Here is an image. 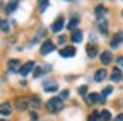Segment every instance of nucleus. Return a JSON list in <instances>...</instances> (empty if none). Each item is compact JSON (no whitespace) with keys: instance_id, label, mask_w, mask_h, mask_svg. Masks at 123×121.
I'll return each mask as SVG.
<instances>
[{"instance_id":"f257e3e1","label":"nucleus","mask_w":123,"mask_h":121,"mask_svg":"<svg viewBox=\"0 0 123 121\" xmlns=\"http://www.w3.org/2000/svg\"><path fill=\"white\" fill-rule=\"evenodd\" d=\"M46 106H48L50 113H58V111H62V108H63V101H62L60 97H53V99L48 101Z\"/></svg>"},{"instance_id":"1a4fd4ad","label":"nucleus","mask_w":123,"mask_h":121,"mask_svg":"<svg viewBox=\"0 0 123 121\" xmlns=\"http://www.w3.org/2000/svg\"><path fill=\"white\" fill-rule=\"evenodd\" d=\"M98 26H99V31H101L103 34L108 33V22H106L104 17H98Z\"/></svg>"},{"instance_id":"f704fd0d","label":"nucleus","mask_w":123,"mask_h":121,"mask_svg":"<svg viewBox=\"0 0 123 121\" xmlns=\"http://www.w3.org/2000/svg\"><path fill=\"white\" fill-rule=\"evenodd\" d=\"M68 2H70V0H68Z\"/></svg>"},{"instance_id":"473e14b6","label":"nucleus","mask_w":123,"mask_h":121,"mask_svg":"<svg viewBox=\"0 0 123 121\" xmlns=\"http://www.w3.org/2000/svg\"><path fill=\"white\" fill-rule=\"evenodd\" d=\"M0 121H4V119H0Z\"/></svg>"},{"instance_id":"ddd939ff","label":"nucleus","mask_w":123,"mask_h":121,"mask_svg":"<svg viewBox=\"0 0 123 121\" xmlns=\"http://www.w3.org/2000/svg\"><path fill=\"white\" fill-rule=\"evenodd\" d=\"M106 75H108V72H106L104 68H101V70H98V72L94 73V80H96V82H101V80L106 79Z\"/></svg>"},{"instance_id":"72a5a7b5","label":"nucleus","mask_w":123,"mask_h":121,"mask_svg":"<svg viewBox=\"0 0 123 121\" xmlns=\"http://www.w3.org/2000/svg\"><path fill=\"white\" fill-rule=\"evenodd\" d=\"M121 16H123V12H121Z\"/></svg>"},{"instance_id":"2eb2a0df","label":"nucleus","mask_w":123,"mask_h":121,"mask_svg":"<svg viewBox=\"0 0 123 121\" xmlns=\"http://www.w3.org/2000/svg\"><path fill=\"white\" fill-rule=\"evenodd\" d=\"M27 106H31V108H39V106H41V101H39L36 96H33V97L27 99Z\"/></svg>"},{"instance_id":"20e7f679","label":"nucleus","mask_w":123,"mask_h":121,"mask_svg":"<svg viewBox=\"0 0 123 121\" xmlns=\"http://www.w3.org/2000/svg\"><path fill=\"white\" fill-rule=\"evenodd\" d=\"M74 55H75V48L74 46H65V48L60 50V56L62 58H72Z\"/></svg>"},{"instance_id":"39448f33","label":"nucleus","mask_w":123,"mask_h":121,"mask_svg":"<svg viewBox=\"0 0 123 121\" xmlns=\"http://www.w3.org/2000/svg\"><path fill=\"white\" fill-rule=\"evenodd\" d=\"M33 68H34V62H27V63H24L22 67H21V70H19V73L21 75H29L31 72H33Z\"/></svg>"},{"instance_id":"4be33fe9","label":"nucleus","mask_w":123,"mask_h":121,"mask_svg":"<svg viewBox=\"0 0 123 121\" xmlns=\"http://www.w3.org/2000/svg\"><path fill=\"white\" fill-rule=\"evenodd\" d=\"M104 14H106V7L98 5V7H96V16H98V17H104Z\"/></svg>"},{"instance_id":"b1692460","label":"nucleus","mask_w":123,"mask_h":121,"mask_svg":"<svg viewBox=\"0 0 123 121\" xmlns=\"http://www.w3.org/2000/svg\"><path fill=\"white\" fill-rule=\"evenodd\" d=\"M111 92H113V87H106V89L103 90V94H101V97H103V99H106V96H110Z\"/></svg>"},{"instance_id":"9b49d317","label":"nucleus","mask_w":123,"mask_h":121,"mask_svg":"<svg viewBox=\"0 0 123 121\" xmlns=\"http://www.w3.org/2000/svg\"><path fill=\"white\" fill-rule=\"evenodd\" d=\"M98 46L96 44H87V55H89V58H96L98 56Z\"/></svg>"},{"instance_id":"2f4dec72","label":"nucleus","mask_w":123,"mask_h":121,"mask_svg":"<svg viewBox=\"0 0 123 121\" xmlns=\"http://www.w3.org/2000/svg\"><path fill=\"white\" fill-rule=\"evenodd\" d=\"M118 65H121V67H123V56H121V58H118Z\"/></svg>"},{"instance_id":"aec40b11","label":"nucleus","mask_w":123,"mask_h":121,"mask_svg":"<svg viewBox=\"0 0 123 121\" xmlns=\"http://www.w3.org/2000/svg\"><path fill=\"white\" fill-rule=\"evenodd\" d=\"M121 77V70L120 68H113V73H111V80L115 82V80H118Z\"/></svg>"},{"instance_id":"6ab92c4d","label":"nucleus","mask_w":123,"mask_h":121,"mask_svg":"<svg viewBox=\"0 0 123 121\" xmlns=\"http://www.w3.org/2000/svg\"><path fill=\"white\" fill-rule=\"evenodd\" d=\"M77 24H79V17H77V16H74V17L70 19V22H68V29H70V31H74Z\"/></svg>"},{"instance_id":"5701e85b","label":"nucleus","mask_w":123,"mask_h":121,"mask_svg":"<svg viewBox=\"0 0 123 121\" xmlns=\"http://www.w3.org/2000/svg\"><path fill=\"white\" fill-rule=\"evenodd\" d=\"M15 9H17V2H10V4L7 5V9H5V10H7V14H10V12H14Z\"/></svg>"},{"instance_id":"393cba45","label":"nucleus","mask_w":123,"mask_h":121,"mask_svg":"<svg viewBox=\"0 0 123 121\" xmlns=\"http://www.w3.org/2000/svg\"><path fill=\"white\" fill-rule=\"evenodd\" d=\"M98 119H99V113H98V111H94V113L89 116V119H87V121H98Z\"/></svg>"},{"instance_id":"bb28decb","label":"nucleus","mask_w":123,"mask_h":121,"mask_svg":"<svg viewBox=\"0 0 123 121\" xmlns=\"http://www.w3.org/2000/svg\"><path fill=\"white\" fill-rule=\"evenodd\" d=\"M79 94H80V96H86V94H87V87H86V85H84V87H79Z\"/></svg>"},{"instance_id":"dca6fc26","label":"nucleus","mask_w":123,"mask_h":121,"mask_svg":"<svg viewBox=\"0 0 123 121\" xmlns=\"http://www.w3.org/2000/svg\"><path fill=\"white\" fill-rule=\"evenodd\" d=\"M101 102V96H98V94H89L87 96V102L89 104H96V102Z\"/></svg>"},{"instance_id":"412c9836","label":"nucleus","mask_w":123,"mask_h":121,"mask_svg":"<svg viewBox=\"0 0 123 121\" xmlns=\"http://www.w3.org/2000/svg\"><path fill=\"white\" fill-rule=\"evenodd\" d=\"M99 119H101V121H110V119H111V113H110V111H103V113L99 114Z\"/></svg>"},{"instance_id":"c756f323","label":"nucleus","mask_w":123,"mask_h":121,"mask_svg":"<svg viewBox=\"0 0 123 121\" xmlns=\"http://www.w3.org/2000/svg\"><path fill=\"white\" fill-rule=\"evenodd\" d=\"M46 7H48V2H43V4H41V12L46 10Z\"/></svg>"},{"instance_id":"7c9ffc66","label":"nucleus","mask_w":123,"mask_h":121,"mask_svg":"<svg viewBox=\"0 0 123 121\" xmlns=\"http://www.w3.org/2000/svg\"><path fill=\"white\" fill-rule=\"evenodd\" d=\"M116 121H123V114H118L116 116Z\"/></svg>"},{"instance_id":"f3484780","label":"nucleus","mask_w":123,"mask_h":121,"mask_svg":"<svg viewBox=\"0 0 123 121\" xmlns=\"http://www.w3.org/2000/svg\"><path fill=\"white\" fill-rule=\"evenodd\" d=\"M0 29H2L5 34H9V33H10V22H7V21H0Z\"/></svg>"},{"instance_id":"f8f14e48","label":"nucleus","mask_w":123,"mask_h":121,"mask_svg":"<svg viewBox=\"0 0 123 121\" xmlns=\"http://www.w3.org/2000/svg\"><path fill=\"white\" fill-rule=\"evenodd\" d=\"M111 60H113V55H111V51H103V53H101V62H103L104 65L111 63Z\"/></svg>"},{"instance_id":"9d476101","label":"nucleus","mask_w":123,"mask_h":121,"mask_svg":"<svg viewBox=\"0 0 123 121\" xmlns=\"http://www.w3.org/2000/svg\"><path fill=\"white\" fill-rule=\"evenodd\" d=\"M121 41H123V33L120 31V33H116V36L111 39V48H118Z\"/></svg>"},{"instance_id":"f03ea898","label":"nucleus","mask_w":123,"mask_h":121,"mask_svg":"<svg viewBox=\"0 0 123 121\" xmlns=\"http://www.w3.org/2000/svg\"><path fill=\"white\" fill-rule=\"evenodd\" d=\"M46 33H48V31H46L44 27L38 29V33H36V34L33 36V39H31V43H29V44H31V46H33V44H38V43H41V41H43V38L46 36Z\"/></svg>"},{"instance_id":"4468645a","label":"nucleus","mask_w":123,"mask_h":121,"mask_svg":"<svg viewBox=\"0 0 123 121\" xmlns=\"http://www.w3.org/2000/svg\"><path fill=\"white\" fill-rule=\"evenodd\" d=\"M72 41L74 43H80L82 41V31L80 29H74L72 31Z\"/></svg>"},{"instance_id":"6e6552de","label":"nucleus","mask_w":123,"mask_h":121,"mask_svg":"<svg viewBox=\"0 0 123 121\" xmlns=\"http://www.w3.org/2000/svg\"><path fill=\"white\" fill-rule=\"evenodd\" d=\"M10 113H12V104H10V102H4V104H0V114L9 116Z\"/></svg>"},{"instance_id":"0eeeda50","label":"nucleus","mask_w":123,"mask_h":121,"mask_svg":"<svg viewBox=\"0 0 123 121\" xmlns=\"http://www.w3.org/2000/svg\"><path fill=\"white\" fill-rule=\"evenodd\" d=\"M63 24H65V21H63V17H58L55 22H53V26H51V29H53V33H60L62 29H63Z\"/></svg>"},{"instance_id":"a878e982","label":"nucleus","mask_w":123,"mask_h":121,"mask_svg":"<svg viewBox=\"0 0 123 121\" xmlns=\"http://www.w3.org/2000/svg\"><path fill=\"white\" fill-rule=\"evenodd\" d=\"M26 106H27V104H26L22 99H19V101H17V108H19V109H26Z\"/></svg>"},{"instance_id":"a211bd4d","label":"nucleus","mask_w":123,"mask_h":121,"mask_svg":"<svg viewBox=\"0 0 123 121\" xmlns=\"http://www.w3.org/2000/svg\"><path fill=\"white\" fill-rule=\"evenodd\" d=\"M50 85H44V90H46V92H56V90H58V85L55 84V82H48Z\"/></svg>"},{"instance_id":"c85d7f7f","label":"nucleus","mask_w":123,"mask_h":121,"mask_svg":"<svg viewBox=\"0 0 123 121\" xmlns=\"http://www.w3.org/2000/svg\"><path fill=\"white\" fill-rule=\"evenodd\" d=\"M43 72H44L43 68H36V72H34V77H39V75H41Z\"/></svg>"},{"instance_id":"cd10ccee","label":"nucleus","mask_w":123,"mask_h":121,"mask_svg":"<svg viewBox=\"0 0 123 121\" xmlns=\"http://www.w3.org/2000/svg\"><path fill=\"white\" fill-rule=\"evenodd\" d=\"M67 97H68V90H63V92L60 94V99H62V101H65Z\"/></svg>"},{"instance_id":"7ed1b4c3","label":"nucleus","mask_w":123,"mask_h":121,"mask_svg":"<svg viewBox=\"0 0 123 121\" xmlns=\"http://www.w3.org/2000/svg\"><path fill=\"white\" fill-rule=\"evenodd\" d=\"M55 50V44H53V41H50V39H46L43 44H41V55H48V53H51Z\"/></svg>"},{"instance_id":"423d86ee","label":"nucleus","mask_w":123,"mask_h":121,"mask_svg":"<svg viewBox=\"0 0 123 121\" xmlns=\"http://www.w3.org/2000/svg\"><path fill=\"white\" fill-rule=\"evenodd\" d=\"M7 68H9V72H19L21 70V62L19 60H10V62L7 63Z\"/></svg>"}]
</instances>
